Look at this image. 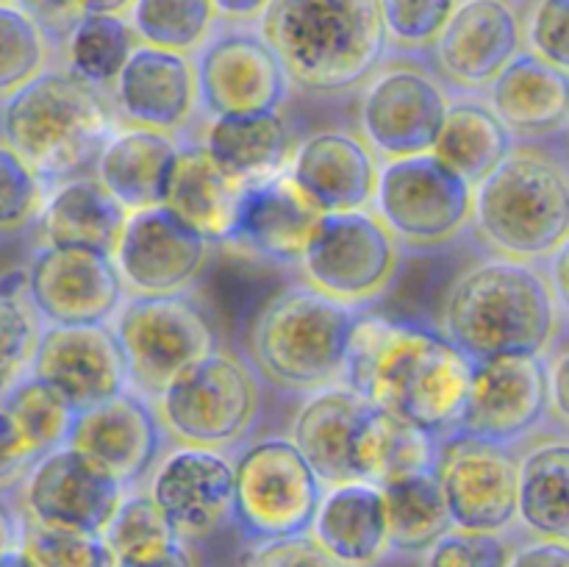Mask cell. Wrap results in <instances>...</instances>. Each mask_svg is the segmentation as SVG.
<instances>
[{
    "instance_id": "6da1fadb",
    "label": "cell",
    "mask_w": 569,
    "mask_h": 567,
    "mask_svg": "<svg viewBox=\"0 0 569 567\" xmlns=\"http://www.w3.org/2000/svg\"><path fill=\"white\" fill-rule=\"evenodd\" d=\"M470 361L439 331L387 317H359L342 384L426 434L459 420Z\"/></svg>"
},
{
    "instance_id": "7a4b0ae2",
    "label": "cell",
    "mask_w": 569,
    "mask_h": 567,
    "mask_svg": "<svg viewBox=\"0 0 569 567\" xmlns=\"http://www.w3.org/2000/svg\"><path fill=\"white\" fill-rule=\"evenodd\" d=\"M292 439L322 484L381 487L406 472L433 470L431 434L378 409L348 384L315 389L292 422Z\"/></svg>"
},
{
    "instance_id": "3957f363",
    "label": "cell",
    "mask_w": 569,
    "mask_h": 567,
    "mask_svg": "<svg viewBox=\"0 0 569 567\" xmlns=\"http://www.w3.org/2000/svg\"><path fill=\"white\" fill-rule=\"evenodd\" d=\"M561 304L528 261L489 259L461 272L442 309V337L467 361L542 356L559 331Z\"/></svg>"
},
{
    "instance_id": "277c9868",
    "label": "cell",
    "mask_w": 569,
    "mask_h": 567,
    "mask_svg": "<svg viewBox=\"0 0 569 567\" xmlns=\"http://www.w3.org/2000/svg\"><path fill=\"white\" fill-rule=\"evenodd\" d=\"M259 31L287 81L317 94L359 87L387 50L378 0H270Z\"/></svg>"
},
{
    "instance_id": "5b68a950",
    "label": "cell",
    "mask_w": 569,
    "mask_h": 567,
    "mask_svg": "<svg viewBox=\"0 0 569 567\" xmlns=\"http://www.w3.org/2000/svg\"><path fill=\"white\" fill-rule=\"evenodd\" d=\"M472 226L500 259H550L569 233V181L559 161L511 150L472 187Z\"/></svg>"
},
{
    "instance_id": "8992f818",
    "label": "cell",
    "mask_w": 569,
    "mask_h": 567,
    "mask_svg": "<svg viewBox=\"0 0 569 567\" xmlns=\"http://www.w3.org/2000/svg\"><path fill=\"white\" fill-rule=\"evenodd\" d=\"M111 133L109 106L70 70H42L6 98L3 137L48 181L72 176Z\"/></svg>"
},
{
    "instance_id": "52a82bcc",
    "label": "cell",
    "mask_w": 569,
    "mask_h": 567,
    "mask_svg": "<svg viewBox=\"0 0 569 567\" xmlns=\"http://www.w3.org/2000/svg\"><path fill=\"white\" fill-rule=\"evenodd\" d=\"M356 320L353 306L309 287L283 289L256 315L250 356L276 387L315 392L342 381Z\"/></svg>"
},
{
    "instance_id": "ba28073f",
    "label": "cell",
    "mask_w": 569,
    "mask_h": 567,
    "mask_svg": "<svg viewBox=\"0 0 569 567\" xmlns=\"http://www.w3.org/2000/svg\"><path fill=\"white\" fill-rule=\"evenodd\" d=\"M126 359L128 389L156 400L194 359L214 350V331L203 311L183 295H133L111 317Z\"/></svg>"
},
{
    "instance_id": "9c48e42d",
    "label": "cell",
    "mask_w": 569,
    "mask_h": 567,
    "mask_svg": "<svg viewBox=\"0 0 569 567\" xmlns=\"http://www.w3.org/2000/svg\"><path fill=\"white\" fill-rule=\"evenodd\" d=\"M320 498L322 481L292 439H259L233 461L231 517L256 543L309 534Z\"/></svg>"
},
{
    "instance_id": "30bf717a",
    "label": "cell",
    "mask_w": 569,
    "mask_h": 567,
    "mask_svg": "<svg viewBox=\"0 0 569 567\" xmlns=\"http://www.w3.org/2000/svg\"><path fill=\"white\" fill-rule=\"evenodd\" d=\"M167 431L183 445L226 448L253 426L259 384L250 367L226 350H209L183 367L159 398Z\"/></svg>"
},
{
    "instance_id": "8fae6325",
    "label": "cell",
    "mask_w": 569,
    "mask_h": 567,
    "mask_svg": "<svg viewBox=\"0 0 569 567\" xmlns=\"http://www.w3.org/2000/svg\"><path fill=\"white\" fill-rule=\"evenodd\" d=\"M298 265L306 287L356 309L395 281L400 242L367 209L331 211L317 220Z\"/></svg>"
},
{
    "instance_id": "7c38bea8",
    "label": "cell",
    "mask_w": 569,
    "mask_h": 567,
    "mask_svg": "<svg viewBox=\"0 0 569 567\" xmlns=\"http://www.w3.org/2000/svg\"><path fill=\"white\" fill-rule=\"evenodd\" d=\"M372 203L378 220L409 248L453 242L472 220V187L431 150L383 161Z\"/></svg>"
},
{
    "instance_id": "4fadbf2b",
    "label": "cell",
    "mask_w": 569,
    "mask_h": 567,
    "mask_svg": "<svg viewBox=\"0 0 569 567\" xmlns=\"http://www.w3.org/2000/svg\"><path fill=\"white\" fill-rule=\"evenodd\" d=\"M192 67L198 103L211 117L278 111L289 92L287 72L259 26L217 22Z\"/></svg>"
},
{
    "instance_id": "5bb4252c",
    "label": "cell",
    "mask_w": 569,
    "mask_h": 567,
    "mask_svg": "<svg viewBox=\"0 0 569 567\" xmlns=\"http://www.w3.org/2000/svg\"><path fill=\"white\" fill-rule=\"evenodd\" d=\"M209 245L167 206H150L128 211L111 259L133 295H181L203 272Z\"/></svg>"
},
{
    "instance_id": "9a60e30c",
    "label": "cell",
    "mask_w": 569,
    "mask_h": 567,
    "mask_svg": "<svg viewBox=\"0 0 569 567\" xmlns=\"http://www.w3.org/2000/svg\"><path fill=\"white\" fill-rule=\"evenodd\" d=\"M26 270L31 309L48 326H109L126 295L114 259L92 250L44 245Z\"/></svg>"
},
{
    "instance_id": "2e32d148",
    "label": "cell",
    "mask_w": 569,
    "mask_h": 567,
    "mask_svg": "<svg viewBox=\"0 0 569 567\" xmlns=\"http://www.w3.org/2000/svg\"><path fill=\"white\" fill-rule=\"evenodd\" d=\"M548 415V367L542 356H503L470 361L461 437L506 445L531 431Z\"/></svg>"
},
{
    "instance_id": "e0dca14e",
    "label": "cell",
    "mask_w": 569,
    "mask_h": 567,
    "mask_svg": "<svg viewBox=\"0 0 569 567\" xmlns=\"http://www.w3.org/2000/svg\"><path fill=\"white\" fill-rule=\"evenodd\" d=\"M126 495L98 461L61 445L39 456L22 478V520L100 534Z\"/></svg>"
},
{
    "instance_id": "ac0fdd59",
    "label": "cell",
    "mask_w": 569,
    "mask_h": 567,
    "mask_svg": "<svg viewBox=\"0 0 569 567\" xmlns=\"http://www.w3.org/2000/svg\"><path fill=\"white\" fill-rule=\"evenodd\" d=\"M445 111L448 98L431 72L417 64H395L367 83L361 128L372 153L400 159L433 148Z\"/></svg>"
},
{
    "instance_id": "d6986e66",
    "label": "cell",
    "mask_w": 569,
    "mask_h": 567,
    "mask_svg": "<svg viewBox=\"0 0 569 567\" xmlns=\"http://www.w3.org/2000/svg\"><path fill=\"white\" fill-rule=\"evenodd\" d=\"M433 465L450 526L503 534L517 520V459L503 445L461 437Z\"/></svg>"
},
{
    "instance_id": "ffe728a7",
    "label": "cell",
    "mask_w": 569,
    "mask_h": 567,
    "mask_svg": "<svg viewBox=\"0 0 569 567\" xmlns=\"http://www.w3.org/2000/svg\"><path fill=\"white\" fill-rule=\"evenodd\" d=\"M148 495L178 539H206L231 517L233 461L217 448L181 445L159 461Z\"/></svg>"
},
{
    "instance_id": "44dd1931",
    "label": "cell",
    "mask_w": 569,
    "mask_h": 567,
    "mask_svg": "<svg viewBox=\"0 0 569 567\" xmlns=\"http://www.w3.org/2000/svg\"><path fill=\"white\" fill-rule=\"evenodd\" d=\"M431 48L448 81L461 89H487L522 53L520 9L515 0H456Z\"/></svg>"
},
{
    "instance_id": "7402d4cb",
    "label": "cell",
    "mask_w": 569,
    "mask_h": 567,
    "mask_svg": "<svg viewBox=\"0 0 569 567\" xmlns=\"http://www.w3.org/2000/svg\"><path fill=\"white\" fill-rule=\"evenodd\" d=\"M28 372L59 389L76 411L128 389L126 359L109 326H44Z\"/></svg>"
},
{
    "instance_id": "603a6c76",
    "label": "cell",
    "mask_w": 569,
    "mask_h": 567,
    "mask_svg": "<svg viewBox=\"0 0 569 567\" xmlns=\"http://www.w3.org/2000/svg\"><path fill=\"white\" fill-rule=\"evenodd\" d=\"M98 461L111 478L128 487L139 481L161 450V426L150 400L126 392L78 411L67 442Z\"/></svg>"
},
{
    "instance_id": "cb8c5ba5",
    "label": "cell",
    "mask_w": 569,
    "mask_h": 567,
    "mask_svg": "<svg viewBox=\"0 0 569 567\" xmlns=\"http://www.w3.org/2000/svg\"><path fill=\"white\" fill-rule=\"evenodd\" d=\"M378 159L370 145L348 131H320L289 156L287 176L322 215L372 203Z\"/></svg>"
},
{
    "instance_id": "d4e9b609",
    "label": "cell",
    "mask_w": 569,
    "mask_h": 567,
    "mask_svg": "<svg viewBox=\"0 0 569 567\" xmlns=\"http://www.w3.org/2000/svg\"><path fill=\"white\" fill-rule=\"evenodd\" d=\"M322 211L306 200L287 172L244 187L226 245L272 265H298Z\"/></svg>"
},
{
    "instance_id": "484cf974",
    "label": "cell",
    "mask_w": 569,
    "mask_h": 567,
    "mask_svg": "<svg viewBox=\"0 0 569 567\" xmlns=\"http://www.w3.org/2000/svg\"><path fill=\"white\" fill-rule=\"evenodd\" d=\"M122 115L142 128L176 131L198 106L194 67L187 53L142 44L131 50L114 81Z\"/></svg>"
},
{
    "instance_id": "4316f807",
    "label": "cell",
    "mask_w": 569,
    "mask_h": 567,
    "mask_svg": "<svg viewBox=\"0 0 569 567\" xmlns=\"http://www.w3.org/2000/svg\"><path fill=\"white\" fill-rule=\"evenodd\" d=\"M309 537L339 567L381 565L392 554L381 487L370 481H348L322 489Z\"/></svg>"
},
{
    "instance_id": "83f0119b",
    "label": "cell",
    "mask_w": 569,
    "mask_h": 567,
    "mask_svg": "<svg viewBox=\"0 0 569 567\" xmlns=\"http://www.w3.org/2000/svg\"><path fill=\"white\" fill-rule=\"evenodd\" d=\"M181 148L172 133L133 126L111 131L98 150V181L126 211L161 206Z\"/></svg>"
},
{
    "instance_id": "f1b7e54d",
    "label": "cell",
    "mask_w": 569,
    "mask_h": 567,
    "mask_svg": "<svg viewBox=\"0 0 569 567\" xmlns=\"http://www.w3.org/2000/svg\"><path fill=\"white\" fill-rule=\"evenodd\" d=\"M492 111L503 128L517 137H548L567 126L569 78L567 70L522 50L489 83Z\"/></svg>"
},
{
    "instance_id": "f546056e",
    "label": "cell",
    "mask_w": 569,
    "mask_h": 567,
    "mask_svg": "<svg viewBox=\"0 0 569 567\" xmlns=\"http://www.w3.org/2000/svg\"><path fill=\"white\" fill-rule=\"evenodd\" d=\"M200 150L231 181L253 187L287 170L292 142L278 111H256L211 117Z\"/></svg>"
},
{
    "instance_id": "4dcf8cb0",
    "label": "cell",
    "mask_w": 569,
    "mask_h": 567,
    "mask_svg": "<svg viewBox=\"0 0 569 567\" xmlns=\"http://www.w3.org/2000/svg\"><path fill=\"white\" fill-rule=\"evenodd\" d=\"M128 211L111 198L98 178H61L53 192L44 195L39 222L48 245L78 248L114 256L117 239L126 226Z\"/></svg>"
},
{
    "instance_id": "1f68e13d",
    "label": "cell",
    "mask_w": 569,
    "mask_h": 567,
    "mask_svg": "<svg viewBox=\"0 0 569 567\" xmlns=\"http://www.w3.org/2000/svg\"><path fill=\"white\" fill-rule=\"evenodd\" d=\"M242 195V183L217 170L203 150L181 148L161 206L189 222L209 242H226Z\"/></svg>"
},
{
    "instance_id": "d6a6232c",
    "label": "cell",
    "mask_w": 569,
    "mask_h": 567,
    "mask_svg": "<svg viewBox=\"0 0 569 567\" xmlns=\"http://www.w3.org/2000/svg\"><path fill=\"white\" fill-rule=\"evenodd\" d=\"M517 517L539 539H569V445L545 442L517 461Z\"/></svg>"
},
{
    "instance_id": "836d02e7",
    "label": "cell",
    "mask_w": 569,
    "mask_h": 567,
    "mask_svg": "<svg viewBox=\"0 0 569 567\" xmlns=\"http://www.w3.org/2000/svg\"><path fill=\"white\" fill-rule=\"evenodd\" d=\"M431 153L476 187L511 153V133L489 106L459 100L448 103Z\"/></svg>"
},
{
    "instance_id": "e575fe53",
    "label": "cell",
    "mask_w": 569,
    "mask_h": 567,
    "mask_svg": "<svg viewBox=\"0 0 569 567\" xmlns=\"http://www.w3.org/2000/svg\"><path fill=\"white\" fill-rule=\"evenodd\" d=\"M381 495L387 506L389 545L395 554H422L453 528L433 470L389 478L381 484Z\"/></svg>"
},
{
    "instance_id": "d590c367",
    "label": "cell",
    "mask_w": 569,
    "mask_h": 567,
    "mask_svg": "<svg viewBox=\"0 0 569 567\" xmlns=\"http://www.w3.org/2000/svg\"><path fill=\"white\" fill-rule=\"evenodd\" d=\"M0 409L14 422L17 434H20L22 445L33 461L67 442L78 415L59 389H53L33 372L20 376L0 395Z\"/></svg>"
},
{
    "instance_id": "8d00e7d4",
    "label": "cell",
    "mask_w": 569,
    "mask_h": 567,
    "mask_svg": "<svg viewBox=\"0 0 569 567\" xmlns=\"http://www.w3.org/2000/svg\"><path fill=\"white\" fill-rule=\"evenodd\" d=\"M137 44L126 14H87L64 39L70 72L94 89L114 87Z\"/></svg>"
},
{
    "instance_id": "74e56055",
    "label": "cell",
    "mask_w": 569,
    "mask_h": 567,
    "mask_svg": "<svg viewBox=\"0 0 569 567\" xmlns=\"http://www.w3.org/2000/svg\"><path fill=\"white\" fill-rule=\"evenodd\" d=\"M126 20L137 42L189 56L214 31L217 11L211 0H133Z\"/></svg>"
},
{
    "instance_id": "f35d334b",
    "label": "cell",
    "mask_w": 569,
    "mask_h": 567,
    "mask_svg": "<svg viewBox=\"0 0 569 567\" xmlns=\"http://www.w3.org/2000/svg\"><path fill=\"white\" fill-rule=\"evenodd\" d=\"M100 534H103L114 559L126 561V565L150 561L176 548L178 543H183L148 493L122 495L114 515L109 517Z\"/></svg>"
},
{
    "instance_id": "ab89813d",
    "label": "cell",
    "mask_w": 569,
    "mask_h": 567,
    "mask_svg": "<svg viewBox=\"0 0 569 567\" xmlns=\"http://www.w3.org/2000/svg\"><path fill=\"white\" fill-rule=\"evenodd\" d=\"M48 48L42 28L20 3H0V98L44 70Z\"/></svg>"
},
{
    "instance_id": "60d3db41",
    "label": "cell",
    "mask_w": 569,
    "mask_h": 567,
    "mask_svg": "<svg viewBox=\"0 0 569 567\" xmlns=\"http://www.w3.org/2000/svg\"><path fill=\"white\" fill-rule=\"evenodd\" d=\"M20 550L33 567H117L103 534L76 528L39 526L26 520Z\"/></svg>"
},
{
    "instance_id": "b9f144b4",
    "label": "cell",
    "mask_w": 569,
    "mask_h": 567,
    "mask_svg": "<svg viewBox=\"0 0 569 567\" xmlns=\"http://www.w3.org/2000/svg\"><path fill=\"white\" fill-rule=\"evenodd\" d=\"M456 0H378L387 44L403 50L431 48Z\"/></svg>"
},
{
    "instance_id": "7bdbcfd3",
    "label": "cell",
    "mask_w": 569,
    "mask_h": 567,
    "mask_svg": "<svg viewBox=\"0 0 569 567\" xmlns=\"http://www.w3.org/2000/svg\"><path fill=\"white\" fill-rule=\"evenodd\" d=\"M48 195L44 178L6 142H0V231L28 226Z\"/></svg>"
},
{
    "instance_id": "ee69618b",
    "label": "cell",
    "mask_w": 569,
    "mask_h": 567,
    "mask_svg": "<svg viewBox=\"0 0 569 567\" xmlns=\"http://www.w3.org/2000/svg\"><path fill=\"white\" fill-rule=\"evenodd\" d=\"M37 339L39 322L31 306L0 295V395L28 372Z\"/></svg>"
},
{
    "instance_id": "f6af8a7d",
    "label": "cell",
    "mask_w": 569,
    "mask_h": 567,
    "mask_svg": "<svg viewBox=\"0 0 569 567\" xmlns=\"http://www.w3.org/2000/svg\"><path fill=\"white\" fill-rule=\"evenodd\" d=\"M509 550L503 534L450 528L420 556L422 567H506Z\"/></svg>"
},
{
    "instance_id": "bcb514c9",
    "label": "cell",
    "mask_w": 569,
    "mask_h": 567,
    "mask_svg": "<svg viewBox=\"0 0 569 567\" xmlns=\"http://www.w3.org/2000/svg\"><path fill=\"white\" fill-rule=\"evenodd\" d=\"M522 44L548 64L569 67V0H533L522 20Z\"/></svg>"
},
{
    "instance_id": "7dc6e473",
    "label": "cell",
    "mask_w": 569,
    "mask_h": 567,
    "mask_svg": "<svg viewBox=\"0 0 569 567\" xmlns=\"http://www.w3.org/2000/svg\"><path fill=\"white\" fill-rule=\"evenodd\" d=\"M244 567H339L309 534L283 539H267L259 543L250 556L244 559Z\"/></svg>"
},
{
    "instance_id": "c3c4849f",
    "label": "cell",
    "mask_w": 569,
    "mask_h": 567,
    "mask_svg": "<svg viewBox=\"0 0 569 567\" xmlns=\"http://www.w3.org/2000/svg\"><path fill=\"white\" fill-rule=\"evenodd\" d=\"M42 28L48 42H64L72 28L89 14V0H17Z\"/></svg>"
},
{
    "instance_id": "681fc988",
    "label": "cell",
    "mask_w": 569,
    "mask_h": 567,
    "mask_svg": "<svg viewBox=\"0 0 569 567\" xmlns=\"http://www.w3.org/2000/svg\"><path fill=\"white\" fill-rule=\"evenodd\" d=\"M31 465L33 459L28 456L14 422H11L9 415L0 409V493L14 487L17 481H22V478H26V470H31Z\"/></svg>"
},
{
    "instance_id": "f907efd6",
    "label": "cell",
    "mask_w": 569,
    "mask_h": 567,
    "mask_svg": "<svg viewBox=\"0 0 569 567\" xmlns=\"http://www.w3.org/2000/svg\"><path fill=\"white\" fill-rule=\"evenodd\" d=\"M506 567H569V545L561 539H531L509 550Z\"/></svg>"
},
{
    "instance_id": "816d5d0a",
    "label": "cell",
    "mask_w": 569,
    "mask_h": 567,
    "mask_svg": "<svg viewBox=\"0 0 569 567\" xmlns=\"http://www.w3.org/2000/svg\"><path fill=\"white\" fill-rule=\"evenodd\" d=\"M548 411L559 417V422H567L569 415V359L567 350L561 348L559 356L548 367Z\"/></svg>"
},
{
    "instance_id": "f5cc1de1",
    "label": "cell",
    "mask_w": 569,
    "mask_h": 567,
    "mask_svg": "<svg viewBox=\"0 0 569 567\" xmlns=\"http://www.w3.org/2000/svg\"><path fill=\"white\" fill-rule=\"evenodd\" d=\"M217 11V22L231 26H259L261 14L267 11L270 0H211Z\"/></svg>"
},
{
    "instance_id": "db71d44e",
    "label": "cell",
    "mask_w": 569,
    "mask_h": 567,
    "mask_svg": "<svg viewBox=\"0 0 569 567\" xmlns=\"http://www.w3.org/2000/svg\"><path fill=\"white\" fill-rule=\"evenodd\" d=\"M22 526H26V520H22L20 511L9 500L0 498V559L20 548Z\"/></svg>"
},
{
    "instance_id": "11a10c76",
    "label": "cell",
    "mask_w": 569,
    "mask_h": 567,
    "mask_svg": "<svg viewBox=\"0 0 569 567\" xmlns=\"http://www.w3.org/2000/svg\"><path fill=\"white\" fill-rule=\"evenodd\" d=\"M117 567H198L192 550L187 548V543H178L176 548H170L167 554L156 556L150 561H133V565H126V561H117Z\"/></svg>"
},
{
    "instance_id": "9f6ffc18",
    "label": "cell",
    "mask_w": 569,
    "mask_h": 567,
    "mask_svg": "<svg viewBox=\"0 0 569 567\" xmlns=\"http://www.w3.org/2000/svg\"><path fill=\"white\" fill-rule=\"evenodd\" d=\"M567 265H569L567 245H561V248L550 256V276H548V281H550V287H553L556 298H559L561 309L567 306Z\"/></svg>"
},
{
    "instance_id": "6f0895ef",
    "label": "cell",
    "mask_w": 569,
    "mask_h": 567,
    "mask_svg": "<svg viewBox=\"0 0 569 567\" xmlns=\"http://www.w3.org/2000/svg\"><path fill=\"white\" fill-rule=\"evenodd\" d=\"M28 287V270H9L6 276H0V295L3 298H20Z\"/></svg>"
},
{
    "instance_id": "680465c9",
    "label": "cell",
    "mask_w": 569,
    "mask_h": 567,
    "mask_svg": "<svg viewBox=\"0 0 569 567\" xmlns=\"http://www.w3.org/2000/svg\"><path fill=\"white\" fill-rule=\"evenodd\" d=\"M133 0H89V14H126Z\"/></svg>"
},
{
    "instance_id": "91938a15",
    "label": "cell",
    "mask_w": 569,
    "mask_h": 567,
    "mask_svg": "<svg viewBox=\"0 0 569 567\" xmlns=\"http://www.w3.org/2000/svg\"><path fill=\"white\" fill-rule=\"evenodd\" d=\"M0 567H33V565H31V559H28V556L17 548V550H11L9 556H3V559H0Z\"/></svg>"
},
{
    "instance_id": "94428289",
    "label": "cell",
    "mask_w": 569,
    "mask_h": 567,
    "mask_svg": "<svg viewBox=\"0 0 569 567\" xmlns=\"http://www.w3.org/2000/svg\"><path fill=\"white\" fill-rule=\"evenodd\" d=\"M0 3H17V0H0Z\"/></svg>"
}]
</instances>
